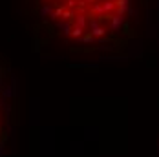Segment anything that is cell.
<instances>
[{"label":"cell","mask_w":159,"mask_h":157,"mask_svg":"<svg viewBox=\"0 0 159 157\" xmlns=\"http://www.w3.org/2000/svg\"><path fill=\"white\" fill-rule=\"evenodd\" d=\"M9 110H11V104H9V90L6 86V75L0 70V148L6 144L7 133H9V119H11Z\"/></svg>","instance_id":"2"},{"label":"cell","mask_w":159,"mask_h":157,"mask_svg":"<svg viewBox=\"0 0 159 157\" xmlns=\"http://www.w3.org/2000/svg\"><path fill=\"white\" fill-rule=\"evenodd\" d=\"M33 29L73 51L123 46L134 29L135 0H28Z\"/></svg>","instance_id":"1"}]
</instances>
